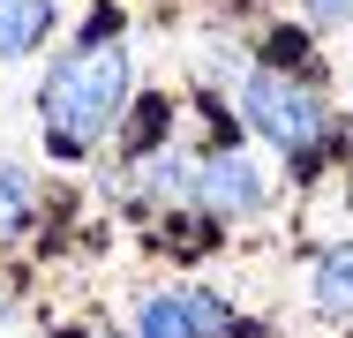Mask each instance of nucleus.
Wrapping results in <instances>:
<instances>
[{"label": "nucleus", "mask_w": 353, "mask_h": 338, "mask_svg": "<svg viewBox=\"0 0 353 338\" xmlns=\"http://www.w3.org/2000/svg\"><path fill=\"white\" fill-rule=\"evenodd\" d=\"M128 90H136V61H128V46L105 38V30H98L90 46H75L68 61H53L46 83H38V128H46V150H53V158H83L98 135L121 121Z\"/></svg>", "instance_id": "1"}, {"label": "nucleus", "mask_w": 353, "mask_h": 338, "mask_svg": "<svg viewBox=\"0 0 353 338\" xmlns=\"http://www.w3.org/2000/svg\"><path fill=\"white\" fill-rule=\"evenodd\" d=\"M0 324H8V293H0Z\"/></svg>", "instance_id": "9"}, {"label": "nucleus", "mask_w": 353, "mask_h": 338, "mask_svg": "<svg viewBox=\"0 0 353 338\" xmlns=\"http://www.w3.org/2000/svg\"><path fill=\"white\" fill-rule=\"evenodd\" d=\"M53 23H61L53 0H0V61H30L53 38Z\"/></svg>", "instance_id": "5"}, {"label": "nucleus", "mask_w": 353, "mask_h": 338, "mask_svg": "<svg viewBox=\"0 0 353 338\" xmlns=\"http://www.w3.org/2000/svg\"><path fill=\"white\" fill-rule=\"evenodd\" d=\"M241 113H248V128L263 135V143H279L293 166H308L316 150H323V98L301 83V75H271V68H256V75H241Z\"/></svg>", "instance_id": "2"}, {"label": "nucleus", "mask_w": 353, "mask_h": 338, "mask_svg": "<svg viewBox=\"0 0 353 338\" xmlns=\"http://www.w3.org/2000/svg\"><path fill=\"white\" fill-rule=\"evenodd\" d=\"M225 331H233V316L218 293H158V301H143L136 324V338H225Z\"/></svg>", "instance_id": "3"}, {"label": "nucleus", "mask_w": 353, "mask_h": 338, "mask_svg": "<svg viewBox=\"0 0 353 338\" xmlns=\"http://www.w3.org/2000/svg\"><path fill=\"white\" fill-rule=\"evenodd\" d=\"M316 308L323 316H353V241L316 256Z\"/></svg>", "instance_id": "6"}, {"label": "nucleus", "mask_w": 353, "mask_h": 338, "mask_svg": "<svg viewBox=\"0 0 353 338\" xmlns=\"http://www.w3.org/2000/svg\"><path fill=\"white\" fill-rule=\"evenodd\" d=\"M301 8H308V23H323V30H331V23H346V15H353V0H301Z\"/></svg>", "instance_id": "8"}, {"label": "nucleus", "mask_w": 353, "mask_h": 338, "mask_svg": "<svg viewBox=\"0 0 353 338\" xmlns=\"http://www.w3.org/2000/svg\"><path fill=\"white\" fill-rule=\"evenodd\" d=\"M30 218H38V188H30V173H23L15 158H0V241H15Z\"/></svg>", "instance_id": "7"}, {"label": "nucleus", "mask_w": 353, "mask_h": 338, "mask_svg": "<svg viewBox=\"0 0 353 338\" xmlns=\"http://www.w3.org/2000/svg\"><path fill=\"white\" fill-rule=\"evenodd\" d=\"M196 196L211 203V210H225V218H256V210L271 203V188H263V173H256L241 150H211V158L196 166Z\"/></svg>", "instance_id": "4"}]
</instances>
